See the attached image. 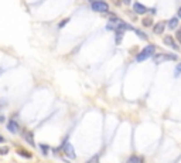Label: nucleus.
Instances as JSON below:
<instances>
[{
    "label": "nucleus",
    "instance_id": "nucleus-11",
    "mask_svg": "<svg viewBox=\"0 0 181 163\" xmlns=\"http://www.w3.org/2000/svg\"><path fill=\"white\" fill-rule=\"evenodd\" d=\"M178 22H180V20H178V16H177V17H173V19H170V22H169V27H170L171 30H174V29L178 26Z\"/></svg>",
    "mask_w": 181,
    "mask_h": 163
},
{
    "label": "nucleus",
    "instance_id": "nucleus-6",
    "mask_svg": "<svg viewBox=\"0 0 181 163\" xmlns=\"http://www.w3.org/2000/svg\"><path fill=\"white\" fill-rule=\"evenodd\" d=\"M7 129H9V132H11V133H17V132L20 130V125H19V122L11 119L7 122Z\"/></svg>",
    "mask_w": 181,
    "mask_h": 163
},
{
    "label": "nucleus",
    "instance_id": "nucleus-7",
    "mask_svg": "<svg viewBox=\"0 0 181 163\" xmlns=\"http://www.w3.org/2000/svg\"><path fill=\"white\" fill-rule=\"evenodd\" d=\"M164 30H166V23L164 22H159L153 26V31L156 33V34H161Z\"/></svg>",
    "mask_w": 181,
    "mask_h": 163
},
{
    "label": "nucleus",
    "instance_id": "nucleus-15",
    "mask_svg": "<svg viewBox=\"0 0 181 163\" xmlns=\"http://www.w3.org/2000/svg\"><path fill=\"white\" fill-rule=\"evenodd\" d=\"M135 33H136V34H137L139 37H141V38H143V40H147V36H146V34H144V33H141V31H140V30H137V29H135Z\"/></svg>",
    "mask_w": 181,
    "mask_h": 163
},
{
    "label": "nucleus",
    "instance_id": "nucleus-16",
    "mask_svg": "<svg viewBox=\"0 0 181 163\" xmlns=\"http://www.w3.org/2000/svg\"><path fill=\"white\" fill-rule=\"evenodd\" d=\"M7 153H9L7 146H0V155H7Z\"/></svg>",
    "mask_w": 181,
    "mask_h": 163
},
{
    "label": "nucleus",
    "instance_id": "nucleus-21",
    "mask_svg": "<svg viewBox=\"0 0 181 163\" xmlns=\"http://www.w3.org/2000/svg\"><path fill=\"white\" fill-rule=\"evenodd\" d=\"M67 23H68V20H64V22H61V23H60V27L62 29V27H64V26L67 24Z\"/></svg>",
    "mask_w": 181,
    "mask_h": 163
},
{
    "label": "nucleus",
    "instance_id": "nucleus-4",
    "mask_svg": "<svg viewBox=\"0 0 181 163\" xmlns=\"http://www.w3.org/2000/svg\"><path fill=\"white\" fill-rule=\"evenodd\" d=\"M64 152L69 159H75V157H76V153H75V150H74V146H72L69 142H67L64 145Z\"/></svg>",
    "mask_w": 181,
    "mask_h": 163
},
{
    "label": "nucleus",
    "instance_id": "nucleus-3",
    "mask_svg": "<svg viewBox=\"0 0 181 163\" xmlns=\"http://www.w3.org/2000/svg\"><path fill=\"white\" fill-rule=\"evenodd\" d=\"M91 7H92L94 11H98V13H106V11H109V4H107L106 1H103V0L94 1Z\"/></svg>",
    "mask_w": 181,
    "mask_h": 163
},
{
    "label": "nucleus",
    "instance_id": "nucleus-14",
    "mask_svg": "<svg viewBox=\"0 0 181 163\" xmlns=\"http://www.w3.org/2000/svg\"><path fill=\"white\" fill-rule=\"evenodd\" d=\"M19 153L23 157H26V159H30V157H33L31 153H30V152H26V150H23V149H20V150H19Z\"/></svg>",
    "mask_w": 181,
    "mask_h": 163
},
{
    "label": "nucleus",
    "instance_id": "nucleus-23",
    "mask_svg": "<svg viewBox=\"0 0 181 163\" xmlns=\"http://www.w3.org/2000/svg\"><path fill=\"white\" fill-rule=\"evenodd\" d=\"M122 1H123L125 4H130V1H132V0H122Z\"/></svg>",
    "mask_w": 181,
    "mask_h": 163
},
{
    "label": "nucleus",
    "instance_id": "nucleus-22",
    "mask_svg": "<svg viewBox=\"0 0 181 163\" xmlns=\"http://www.w3.org/2000/svg\"><path fill=\"white\" fill-rule=\"evenodd\" d=\"M4 121H6V118H4V116H3V115H1V114H0V123H3V122H4Z\"/></svg>",
    "mask_w": 181,
    "mask_h": 163
},
{
    "label": "nucleus",
    "instance_id": "nucleus-8",
    "mask_svg": "<svg viewBox=\"0 0 181 163\" xmlns=\"http://www.w3.org/2000/svg\"><path fill=\"white\" fill-rule=\"evenodd\" d=\"M164 43L167 44V45H170L171 48H174V50H178V45L175 44L174 38H173L171 36H166V37H164Z\"/></svg>",
    "mask_w": 181,
    "mask_h": 163
},
{
    "label": "nucleus",
    "instance_id": "nucleus-19",
    "mask_svg": "<svg viewBox=\"0 0 181 163\" xmlns=\"http://www.w3.org/2000/svg\"><path fill=\"white\" fill-rule=\"evenodd\" d=\"M40 148H41V149H43L44 152H47V150H48V148H47V146H45V145H44V143H41V145H40Z\"/></svg>",
    "mask_w": 181,
    "mask_h": 163
},
{
    "label": "nucleus",
    "instance_id": "nucleus-13",
    "mask_svg": "<svg viewBox=\"0 0 181 163\" xmlns=\"http://www.w3.org/2000/svg\"><path fill=\"white\" fill-rule=\"evenodd\" d=\"M143 26H144V27H151V26H153V20H151L150 17H146V19L143 20Z\"/></svg>",
    "mask_w": 181,
    "mask_h": 163
},
{
    "label": "nucleus",
    "instance_id": "nucleus-17",
    "mask_svg": "<svg viewBox=\"0 0 181 163\" xmlns=\"http://www.w3.org/2000/svg\"><path fill=\"white\" fill-rule=\"evenodd\" d=\"M180 74H181V63L175 67V71H174V75H175V77H178Z\"/></svg>",
    "mask_w": 181,
    "mask_h": 163
},
{
    "label": "nucleus",
    "instance_id": "nucleus-1",
    "mask_svg": "<svg viewBox=\"0 0 181 163\" xmlns=\"http://www.w3.org/2000/svg\"><path fill=\"white\" fill-rule=\"evenodd\" d=\"M154 51H156V47H154L153 44H150V45H147V47H144V48L136 55V60H137L139 63H141V61H144V60L150 58L151 55H154Z\"/></svg>",
    "mask_w": 181,
    "mask_h": 163
},
{
    "label": "nucleus",
    "instance_id": "nucleus-2",
    "mask_svg": "<svg viewBox=\"0 0 181 163\" xmlns=\"http://www.w3.org/2000/svg\"><path fill=\"white\" fill-rule=\"evenodd\" d=\"M153 60L156 64H159L161 61H177L178 57L175 54H169V53H161V54H154L153 55Z\"/></svg>",
    "mask_w": 181,
    "mask_h": 163
},
{
    "label": "nucleus",
    "instance_id": "nucleus-5",
    "mask_svg": "<svg viewBox=\"0 0 181 163\" xmlns=\"http://www.w3.org/2000/svg\"><path fill=\"white\" fill-rule=\"evenodd\" d=\"M133 10H135L136 14H144V13H147V11H149V9H147L144 4H141V3L136 1V3L133 4Z\"/></svg>",
    "mask_w": 181,
    "mask_h": 163
},
{
    "label": "nucleus",
    "instance_id": "nucleus-20",
    "mask_svg": "<svg viewBox=\"0 0 181 163\" xmlns=\"http://www.w3.org/2000/svg\"><path fill=\"white\" fill-rule=\"evenodd\" d=\"M177 38H178V41L181 43V29L178 30V31H177Z\"/></svg>",
    "mask_w": 181,
    "mask_h": 163
},
{
    "label": "nucleus",
    "instance_id": "nucleus-18",
    "mask_svg": "<svg viewBox=\"0 0 181 163\" xmlns=\"http://www.w3.org/2000/svg\"><path fill=\"white\" fill-rule=\"evenodd\" d=\"M86 163H99V156H98V155H95V156H94L91 160H88Z\"/></svg>",
    "mask_w": 181,
    "mask_h": 163
},
{
    "label": "nucleus",
    "instance_id": "nucleus-12",
    "mask_svg": "<svg viewBox=\"0 0 181 163\" xmlns=\"http://www.w3.org/2000/svg\"><path fill=\"white\" fill-rule=\"evenodd\" d=\"M123 30H116V44L122 43V38H123Z\"/></svg>",
    "mask_w": 181,
    "mask_h": 163
},
{
    "label": "nucleus",
    "instance_id": "nucleus-9",
    "mask_svg": "<svg viewBox=\"0 0 181 163\" xmlns=\"http://www.w3.org/2000/svg\"><path fill=\"white\" fill-rule=\"evenodd\" d=\"M24 139L28 142V145H31V146H35V145H34V136H33L31 132H24Z\"/></svg>",
    "mask_w": 181,
    "mask_h": 163
},
{
    "label": "nucleus",
    "instance_id": "nucleus-24",
    "mask_svg": "<svg viewBox=\"0 0 181 163\" xmlns=\"http://www.w3.org/2000/svg\"><path fill=\"white\" fill-rule=\"evenodd\" d=\"M4 141H6V139H4L3 136H0V143H4Z\"/></svg>",
    "mask_w": 181,
    "mask_h": 163
},
{
    "label": "nucleus",
    "instance_id": "nucleus-26",
    "mask_svg": "<svg viewBox=\"0 0 181 163\" xmlns=\"http://www.w3.org/2000/svg\"><path fill=\"white\" fill-rule=\"evenodd\" d=\"M89 1H91V3H94V1H98V0H89Z\"/></svg>",
    "mask_w": 181,
    "mask_h": 163
},
{
    "label": "nucleus",
    "instance_id": "nucleus-10",
    "mask_svg": "<svg viewBox=\"0 0 181 163\" xmlns=\"http://www.w3.org/2000/svg\"><path fill=\"white\" fill-rule=\"evenodd\" d=\"M128 163H144V159L140 156H130L128 159Z\"/></svg>",
    "mask_w": 181,
    "mask_h": 163
},
{
    "label": "nucleus",
    "instance_id": "nucleus-25",
    "mask_svg": "<svg viewBox=\"0 0 181 163\" xmlns=\"http://www.w3.org/2000/svg\"><path fill=\"white\" fill-rule=\"evenodd\" d=\"M177 14H178V19H181V7L178 9V13H177Z\"/></svg>",
    "mask_w": 181,
    "mask_h": 163
}]
</instances>
